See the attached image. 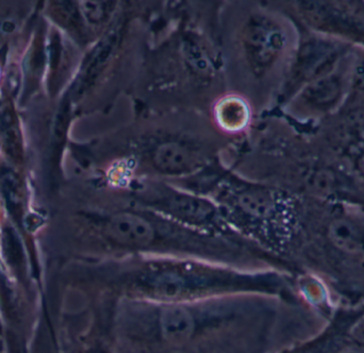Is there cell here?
I'll return each instance as SVG.
<instances>
[{
    "mask_svg": "<svg viewBox=\"0 0 364 353\" xmlns=\"http://www.w3.org/2000/svg\"><path fill=\"white\" fill-rule=\"evenodd\" d=\"M274 296L237 294L178 303L121 299L119 353H245Z\"/></svg>",
    "mask_w": 364,
    "mask_h": 353,
    "instance_id": "1",
    "label": "cell"
},
{
    "mask_svg": "<svg viewBox=\"0 0 364 353\" xmlns=\"http://www.w3.org/2000/svg\"><path fill=\"white\" fill-rule=\"evenodd\" d=\"M80 241L87 262L134 256H172L209 261L246 271L275 269L276 261L261 250L197 232L110 188L108 202L80 217Z\"/></svg>",
    "mask_w": 364,
    "mask_h": 353,
    "instance_id": "2",
    "label": "cell"
},
{
    "mask_svg": "<svg viewBox=\"0 0 364 353\" xmlns=\"http://www.w3.org/2000/svg\"><path fill=\"white\" fill-rule=\"evenodd\" d=\"M91 290L117 300L178 303L237 294L282 295L284 281L275 269L246 271L209 261L172 256H134L87 262Z\"/></svg>",
    "mask_w": 364,
    "mask_h": 353,
    "instance_id": "3",
    "label": "cell"
},
{
    "mask_svg": "<svg viewBox=\"0 0 364 353\" xmlns=\"http://www.w3.org/2000/svg\"><path fill=\"white\" fill-rule=\"evenodd\" d=\"M114 190L130 202L151 210L186 228L261 250L237 234L218 205L203 195L183 190L164 180H138Z\"/></svg>",
    "mask_w": 364,
    "mask_h": 353,
    "instance_id": "4",
    "label": "cell"
},
{
    "mask_svg": "<svg viewBox=\"0 0 364 353\" xmlns=\"http://www.w3.org/2000/svg\"><path fill=\"white\" fill-rule=\"evenodd\" d=\"M276 34L264 26H254L248 31L247 47L254 61L267 63L276 50Z\"/></svg>",
    "mask_w": 364,
    "mask_h": 353,
    "instance_id": "5",
    "label": "cell"
},
{
    "mask_svg": "<svg viewBox=\"0 0 364 353\" xmlns=\"http://www.w3.org/2000/svg\"><path fill=\"white\" fill-rule=\"evenodd\" d=\"M218 117L223 127L235 131L241 129L247 123L248 110L242 100H225L218 107Z\"/></svg>",
    "mask_w": 364,
    "mask_h": 353,
    "instance_id": "6",
    "label": "cell"
}]
</instances>
